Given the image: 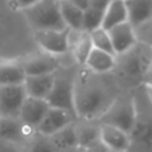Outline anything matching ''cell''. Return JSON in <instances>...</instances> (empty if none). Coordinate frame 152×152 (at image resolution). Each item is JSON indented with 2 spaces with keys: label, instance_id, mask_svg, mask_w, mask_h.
<instances>
[{
  "label": "cell",
  "instance_id": "cell-4",
  "mask_svg": "<svg viewBox=\"0 0 152 152\" xmlns=\"http://www.w3.org/2000/svg\"><path fill=\"white\" fill-rule=\"evenodd\" d=\"M78 65H62L53 74L51 91L46 99L50 107L64 109L75 115L74 112V80ZM76 116V115H75ZM77 120V119H76Z\"/></svg>",
  "mask_w": 152,
  "mask_h": 152
},
{
  "label": "cell",
  "instance_id": "cell-20",
  "mask_svg": "<svg viewBox=\"0 0 152 152\" xmlns=\"http://www.w3.org/2000/svg\"><path fill=\"white\" fill-rule=\"evenodd\" d=\"M127 11L124 0H110L103 12L102 26L103 30H109L116 25L127 23Z\"/></svg>",
  "mask_w": 152,
  "mask_h": 152
},
{
  "label": "cell",
  "instance_id": "cell-17",
  "mask_svg": "<svg viewBox=\"0 0 152 152\" xmlns=\"http://www.w3.org/2000/svg\"><path fill=\"white\" fill-rule=\"evenodd\" d=\"M124 1L127 11V20L132 27H137L151 20L152 0H124Z\"/></svg>",
  "mask_w": 152,
  "mask_h": 152
},
{
  "label": "cell",
  "instance_id": "cell-26",
  "mask_svg": "<svg viewBox=\"0 0 152 152\" xmlns=\"http://www.w3.org/2000/svg\"><path fill=\"white\" fill-rule=\"evenodd\" d=\"M0 152H24V146L15 142L0 140Z\"/></svg>",
  "mask_w": 152,
  "mask_h": 152
},
{
  "label": "cell",
  "instance_id": "cell-30",
  "mask_svg": "<svg viewBox=\"0 0 152 152\" xmlns=\"http://www.w3.org/2000/svg\"><path fill=\"white\" fill-rule=\"evenodd\" d=\"M76 152H86V151H82V150H78V151H76Z\"/></svg>",
  "mask_w": 152,
  "mask_h": 152
},
{
  "label": "cell",
  "instance_id": "cell-22",
  "mask_svg": "<svg viewBox=\"0 0 152 152\" xmlns=\"http://www.w3.org/2000/svg\"><path fill=\"white\" fill-rule=\"evenodd\" d=\"M58 152H71L78 150L74 122L50 137Z\"/></svg>",
  "mask_w": 152,
  "mask_h": 152
},
{
  "label": "cell",
  "instance_id": "cell-19",
  "mask_svg": "<svg viewBox=\"0 0 152 152\" xmlns=\"http://www.w3.org/2000/svg\"><path fill=\"white\" fill-rule=\"evenodd\" d=\"M114 64H115L114 55L93 48L83 66L94 74L103 75V74H110L114 69Z\"/></svg>",
  "mask_w": 152,
  "mask_h": 152
},
{
  "label": "cell",
  "instance_id": "cell-25",
  "mask_svg": "<svg viewBox=\"0 0 152 152\" xmlns=\"http://www.w3.org/2000/svg\"><path fill=\"white\" fill-rule=\"evenodd\" d=\"M90 36V40H91V45L94 49L108 52L114 55L113 48H112V43H110V38L108 36V32L103 28H97L93 32L89 33ZM115 56V55H114Z\"/></svg>",
  "mask_w": 152,
  "mask_h": 152
},
{
  "label": "cell",
  "instance_id": "cell-1",
  "mask_svg": "<svg viewBox=\"0 0 152 152\" xmlns=\"http://www.w3.org/2000/svg\"><path fill=\"white\" fill-rule=\"evenodd\" d=\"M124 91L113 74H94L78 66L74 80V112L77 120L97 121Z\"/></svg>",
  "mask_w": 152,
  "mask_h": 152
},
{
  "label": "cell",
  "instance_id": "cell-2",
  "mask_svg": "<svg viewBox=\"0 0 152 152\" xmlns=\"http://www.w3.org/2000/svg\"><path fill=\"white\" fill-rule=\"evenodd\" d=\"M151 64L152 51L150 45L137 43L128 51L115 56V64L112 71L120 88L131 86L129 89L140 84H151Z\"/></svg>",
  "mask_w": 152,
  "mask_h": 152
},
{
  "label": "cell",
  "instance_id": "cell-16",
  "mask_svg": "<svg viewBox=\"0 0 152 152\" xmlns=\"http://www.w3.org/2000/svg\"><path fill=\"white\" fill-rule=\"evenodd\" d=\"M53 74L26 76L23 83L26 95L30 97H34V99L46 100L52 88Z\"/></svg>",
  "mask_w": 152,
  "mask_h": 152
},
{
  "label": "cell",
  "instance_id": "cell-28",
  "mask_svg": "<svg viewBox=\"0 0 152 152\" xmlns=\"http://www.w3.org/2000/svg\"><path fill=\"white\" fill-rule=\"evenodd\" d=\"M36 1H38V0H11V5H12L13 8L21 11V10H24V8L28 7V6H31V5L34 4Z\"/></svg>",
  "mask_w": 152,
  "mask_h": 152
},
{
  "label": "cell",
  "instance_id": "cell-24",
  "mask_svg": "<svg viewBox=\"0 0 152 152\" xmlns=\"http://www.w3.org/2000/svg\"><path fill=\"white\" fill-rule=\"evenodd\" d=\"M102 18H103V12L96 11L93 8H87L86 11H83L82 31L90 33L97 28H101Z\"/></svg>",
  "mask_w": 152,
  "mask_h": 152
},
{
  "label": "cell",
  "instance_id": "cell-29",
  "mask_svg": "<svg viewBox=\"0 0 152 152\" xmlns=\"http://www.w3.org/2000/svg\"><path fill=\"white\" fill-rule=\"evenodd\" d=\"M69 1H71L75 6H77L82 11H86L89 6V0H69Z\"/></svg>",
  "mask_w": 152,
  "mask_h": 152
},
{
  "label": "cell",
  "instance_id": "cell-15",
  "mask_svg": "<svg viewBox=\"0 0 152 152\" xmlns=\"http://www.w3.org/2000/svg\"><path fill=\"white\" fill-rule=\"evenodd\" d=\"M99 122L88 120H76L74 122L77 147L78 150L88 152L100 144L99 140Z\"/></svg>",
  "mask_w": 152,
  "mask_h": 152
},
{
  "label": "cell",
  "instance_id": "cell-6",
  "mask_svg": "<svg viewBox=\"0 0 152 152\" xmlns=\"http://www.w3.org/2000/svg\"><path fill=\"white\" fill-rule=\"evenodd\" d=\"M25 76L48 75L56 72L63 64L62 57L46 53L44 51H37L28 53L19 58Z\"/></svg>",
  "mask_w": 152,
  "mask_h": 152
},
{
  "label": "cell",
  "instance_id": "cell-14",
  "mask_svg": "<svg viewBox=\"0 0 152 152\" xmlns=\"http://www.w3.org/2000/svg\"><path fill=\"white\" fill-rule=\"evenodd\" d=\"M49 108H50V106L46 102V100L26 96V99L24 100V102L21 104L18 118L21 122L37 129L38 125L40 124L42 119L44 118V115Z\"/></svg>",
  "mask_w": 152,
  "mask_h": 152
},
{
  "label": "cell",
  "instance_id": "cell-21",
  "mask_svg": "<svg viewBox=\"0 0 152 152\" xmlns=\"http://www.w3.org/2000/svg\"><path fill=\"white\" fill-rule=\"evenodd\" d=\"M59 14L64 26L71 31L82 30L83 11L69 0H59Z\"/></svg>",
  "mask_w": 152,
  "mask_h": 152
},
{
  "label": "cell",
  "instance_id": "cell-27",
  "mask_svg": "<svg viewBox=\"0 0 152 152\" xmlns=\"http://www.w3.org/2000/svg\"><path fill=\"white\" fill-rule=\"evenodd\" d=\"M109 1L110 0H89L88 8H93V10H96V11L104 12V10L108 6Z\"/></svg>",
  "mask_w": 152,
  "mask_h": 152
},
{
  "label": "cell",
  "instance_id": "cell-11",
  "mask_svg": "<svg viewBox=\"0 0 152 152\" xmlns=\"http://www.w3.org/2000/svg\"><path fill=\"white\" fill-rule=\"evenodd\" d=\"M76 121V116L64 109L50 107L37 127V132L48 137L53 135L64 127Z\"/></svg>",
  "mask_w": 152,
  "mask_h": 152
},
{
  "label": "cell",
  "instance_id": "cell-18",
  "mask_svg": "<svg viewBox=\"0 0 152 152\" xmlns=\"http://www.w3.org/2000/svg\"><path fill=\"white\" fill-rule=\"evenodd\" d=\"M25 77L19 58L0 59V87L23 84Z\"/></svg>",
  "mask_w": 152,
  "mask_h": 152
},
{
  "label": "cell",
  "instance_id": "cell-13",
  "mask_svg": "<svg viewBox=\"0 0 152 152\" xmlns=\"http://www.w3.org/2000/svg\"><path fill=\"white\" fill-rule=\"evenodd\" d=\"M106 31L108 32V36L110 38L112 48L115 56L128 51L131 48H133L138 43L134 34V30L128 21L116 25Z\"/></svg>",
  "mask_w": 152,
  "mask_h": 152
},
{
  "label": "cell",
  "instance_id": "cell-7",
  "mask_svg": "<svg viewBox=\"0 0 152 152\" xmlns=\"http://www.w3.org/2000/svg\"><path fill=\"white\" fill-rule=\"evenodd\" d=\"M68 36H69V28L33 32L34 42L40 49V51L58 57L69 53Z\"/></svg>",
  "mask_w": 152,
  "mask_h": 152
},
{
  "label": "cell",
  "instance_id": "cell-5",
  "mask_svg": "<svg viewBox=\"0 0 152 152\" xmlns=\"http://www.w3.org/2000/svg\"><path fill=\"white\" fill-rule=\"evenodd\" d=\"M21 12L33 32L66 28L59 14V0H38Z\"/></svg>",
  "mask_w": 152,
  "mask_h": 152
},
{
  "label": "cell",
  "instance_id": "cell-23",
  "mask_svg": "<svg viewBox=\"0 0 152 152\" xmlns=\"http://www.w3.org/2000/svg\"><path fill=\"white\" fill-rule=\"evenodd\" d=\"M24 152H58L50 137L36 132L24 146Z\"/></svg>",
  "mask_w": 152,
  "mask_h": 152
},
{
  "label": "cell",
  "instance_id": "cell-9",
  "mask_svg": "<svg viewBox=\"0 0 152 152\" xmlns=\"http://www.w3.org/2000/svg\"><path fill=\"white\" fill-rule=\"evenodd\" d=\"M99 140L108 152H128L133 144L129 134L106 124L99 125Z\"/></svg>",
  "mask_w": 152,
  "mask_h": 152
},
{
  "label": "cell",
  "instance_id": "cell-3",
  "mask_svg": "<svg viewBox=\"0 0 152 152\" xmlns=\"http://www.w3.org/2000/svg\"><path fill=\"white\" fill-rule=\"evenodd\" d=\"M135 107L132 90H124L118 95L97 122L114 126L132 135L135 127Z\"/></svg>",
  "mask_w": 152,
  "mask_h": 152
},
{
  "label": "cell",
  "instance_id": "cell-8",
  "mask_svg": "<svg viewBox=\"0 0 152 152\" xmlns=\"http://www.w3.org/2000/svg\"><path fill=\"white\" fill-rule=\"evenodd\" d=\"M36 132V128L21 122L19 118L0 116V140H6L25 146Z\"/></svg>",
  "mask_w": 152,
  "mask_h": 152
},
{
  "label": "cell",
  "instance_id": "cell-10",
  "mask_svg": "<svg viewBox=\"0 0 152 152\" xmlns=\"http://www.w3.org/2000/svg\"><path fill=\"white\" fill-rule=\"evenodd\" d=\"M26 96L23 84L0 87V116L18 118Z\"/></svg>",
  "mask_w": 152,
  "mask_h": 152
},
{
  "label": "cell",
  "instance_id": "cell-12",
  "mask_svg": "<svg viewBox=\"0 0 152 152\" xmlns=\"http://www.w3.org/2000/svg\"><path fill=\"white\" fill-rule=\"evenodd\" d=\"M68 48H69V53L75 61V64L78 66H83L87 57L93 50L89 33L82 30L81 31L69 30Z\"/></svg>",
  "mask_w": 152,
  "mask_h": 152
}]
</instances>
